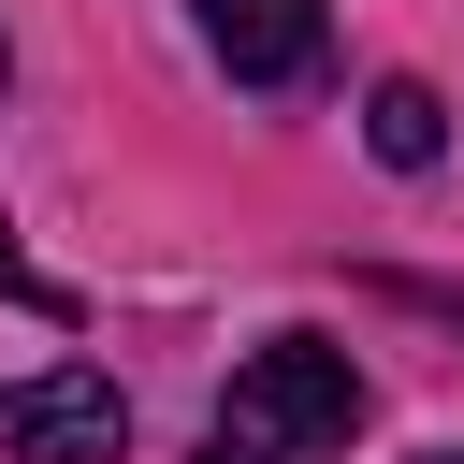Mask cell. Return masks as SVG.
Segmentation results:
<instances>
[{"label": "cell", "mask_w": 464, "mask_h": 464, "mask_svg": "<svg viewBox=\"0 0 464 464\" xmlns=\"http://www.w3.org/2000/svg\"><path fill=\"white\" fill-rule=\"evenodd\" d=\"M362 145H377L392 174H435V160H450V102H435L420 72H392V87L362 102Z\"/></svg>", "instance_id": "obj_4"}, {"label": "cell", "mask_w": 464, "mask_h": 464, "mask_svg": "<svg viewBox=\"0 0 464 464\" xmlns=\"http://www.w3.org/2000/svg\"><path fill=\"white\" fill-rule=\"evenodd\" d=\"M420 464H464V450H420Z\"/></svg>", "instance_id": "obj_6"}, {"label": "cell", "mask_w": 464, "mask_h": 464, "mask_svg": "<svg viewBox=\"0 0 464 464\" xmlns=\"http://www.w3.org/2000/svg\"><path fill=\"white\" fill-rule=\"evenodd\" d=\"M0 450L14 464H116L130 450V392L87 377V362H44V377L0 392Z\"/></svg>", "instance_id": "obj_2"}, {"label": "cell", "mask_w": 464, "mask_h": 464, "mask_svg": "<svg viewBox=\"0 0 464 464\" xmlns=\"http://www.w3.org/2000/svg\"><path fill=\"white\" fill-rule=\"evenodd\" d=\"M348 420H362V362L319 348V334H276V348H246L218 435H246V450H334Z\"/></svg>", "instance_id": "obj_1"}, {"label": "cell", "mask_w": 464, "mask_h": 464, "mask_svg": "<svg viewBox=\"0 0 464 464\" xmlns=\"http://www.w3.org/2000/svg\"><path fill=\"white\" fill-rule=\"evenodd\" d=\"M203 44L232 58V87H304L319 72V0H203Z\"/></svg>", "instance_id": "obj_3"}, {"label": "cell", "mask_w": 464, "mask_h": 464, "mask_svg": "<svg viewBox=\"0 0 464 464\" xmlns=\"http://www.w3.org/2000/svg\"><path fill=\"white\" fill-rule=\"evenodd\" d=\"M203 464H276V450H246V435H218V450H203Z\"/></svg>", "instance_id": "obj_5"}]
</instances>
